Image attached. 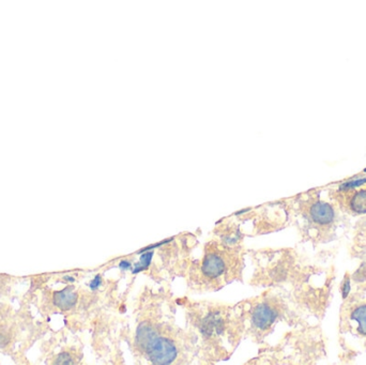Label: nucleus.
I'll use <instances>...</instances> for the list:
<instances>
[{"instance_id": "f257e3e1", "label": "nucleus", "mask_w": 366, "mask_h": 365, "mask_svg": "<svg viewBox=\"0 0 366 365\" xmlns=\"http://www.w3.org/2000/svg\"><path fill=\"white\" fill-rule=\"evenodd\" d=\"M149 359L154 364H169L177 357V348L173 341L154 334L145 345Z\"/></svg>"}, {"instance_id": "f03ea898", "label": "nucleus", "mask_w": 366, "mask_h": 365, "mask_svg": "<svg viewBox=\"0 0 366 365\" xmlns=\"http://www.w3.org/2000/svg\"><path fill=\"white\" fill-rule=\"evenodd\" d=\"M343 319L352 332L366 335V300H359L346 306Z\"/></svg>"}, {"instance_id": "7ed1b4c3", "label": "nucleus", "mask_w": 366, "mask_h": 365, "mask_svg": "<svg viewBox=\"0 0 366 365\" xmlns=\"http://www.w3.org/2000/svg\"><path fill=\"white\" fill-rule=\"evenodd\" d=\"M276 317V310L273 307H271L269 304L262 303L255 308L252 316V321L256 328L264 330L274 322Z\"/></svg>"}, {"instance_id": "20e7f679", "label": "nucleus", "mask_w": 366, "mask_h": 365, "mask_svg": "<svg viewBox=\"0 0 366 365\" xmlns=\"http://www.w3.org/2000/svg\"><path fill=\"white\" fill-rule=\"evenodd\" d=\"M309 215L311 220L319 225H328L334 220V210L329 204L317 201L310 207Z\"/></svg>"}, {"instance_id": "39448f33", "label": "nucleus", "mask_w": 366, "mask_h": 365, "mask_svg": "<svg viewBox=\"0 0 366 365\" xmlns=\"http://www.w3.org/2000/svg\"><path fill=\"white\" fill-rule=\"evenodd\" d=\"M201 271L210 279H215L225 271V262L218 254H209L202 261Z\"/></svg>"}, {"instance_id": "423d86ee", "label": "nucleus", "mask_w": 366, "mask_h": 365, "mask_svg": "<svg viewBox=\"0 0 366 365\" xmlns=\"http://www.w3.org/2000/svg\"><path fill=\"white\" fill-rule=\"evenodd\" d=\"M53 302L60 309H71L77 302V294L74 292V288L72 286L65 287L60 292L54 293Z\"/></svg>"}, {"instance_id": "0eeeda50", "label": "nucleus", "mask_w": 366, "mask_h": 365, "mask_svg": "<svg viewBox=\"0 0 366 365\" xmlns=\"http://www.w3.org/2000/svg\"><path fill=\"white\" fill-rule=\"evenodd\" d=\"M223 330H224V321L222 319V317H220L215 313L209 314L207 317H205L200 326L201 333L207 336L221 334L223 332Z\"/></svg>"}, {"instance_id": "6e6552de", "label": "nucleus", "mask_w": 366, "mask_h": 365, "mask_svg": "<svg viewBox=\"0 0 366 365\" xmlns=\"http://www.w3.org/2000/svg\"><path fill=\"white\" fill-rule=\"evenodd\" d=\"M351 194L348 199V206L351 211L358 214L366 213V188H360L355 191L350 188Z\"/></svg>"}, {"instance_id": "1a4fd4ad", "label": "nucleus", "mask_w": 366, "mask_h": 365, "mask_svg": "<svg viewBox=\"0 0 366 365\" xmlns=\"http://www.w3.org/2000/svg\"><path fill=\"white\" fill-rule=\"evenodd\" d=\"M151 257H152V253H146L144 255H141L139 262L137 263V265H135V269L133 270V273H137L141 271V270L146 269L151 261Z\"/></svg>"}, {"instance_id": "9d476101", "label": "nucleus", "mask_w": 366, "mask_h": 365, "mask_svg": "<svg viewBox=\"0 0 366 365\" xmlns=\"http://www.w3.org/2000/svg\"><path fill=\"white\" fill-rule=\"evenodd\" d=\"M72 357L67 353H61L55 361L56 364H72Z\"/></svg>"}, {"instance_id": "9b49d317", "label": "nucleus", "mask_w": 366, "mask_h": 365, "mask_svg": "<svg viewBox=\"0 0 366 365\" xmlns=\"http://www.w3.org/2000/svg\"><path fill=\"white\" fill-rule=\"evenodd\" d=\"M349 292H350V282H349L348 276H346L344 286H343V297H344V299L347 298V296H348Z\"/></svg>"}, {"instance_id": "f8f14e48", "label": "nucleus", "mask_w": 366, "mask_h": 365, "mask_svg": "<svg viewBox=\"0 0 366 365\" xmlns=\"http://www.w3.org/2000/svg\"><path fill=\"white\" fill-rule=\"evenodd\" d=\"M101 284V276L100 275H97L96 278H94V280L91 282L90 284V288L91 289H97Z\"/></svg>"}, {"instance_id": "ddd939ff", "label": "nucleus", "mask_w": 366, "mask_h": 365, "mask_svg": "<svg viewBox=\"0 0 366 365\" xmlns=\"http://www.w3.org/2000/svg\"><path fill=\"white\" fill-rule=\"evenodd\" d=\"M128 266H130V263H128L126 260H124V261H122L121 263H120V267L121 268H124V269H126V268H128Z\"/></svg>"}]
</instances>
